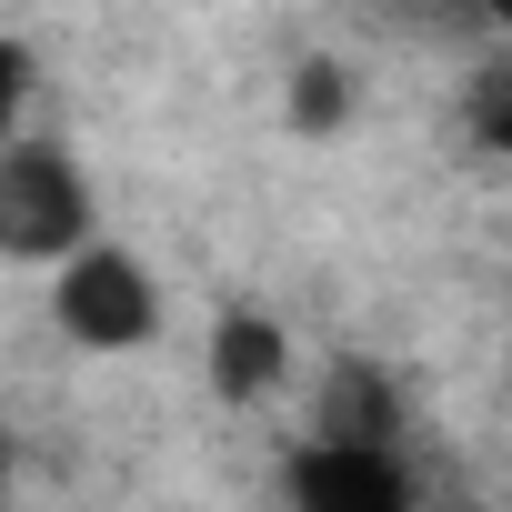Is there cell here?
Listing matches in <instances>:
<instances>
[{"label":"cell","mask_w":512,"mask_h":512,"mask_svg":"<svg viewBox=\"0 0 512 512\" xmlns=\"http://www.w3.org/2000/svg\"><path fill=\"white\" fill-rule=\"evenodd\" d=\"M312 432H332V442H392V392H382V372H372V362H342Z\"/></svg>","instance_id":"5b68a950"},{"label":"cell","mask_w":512,"mask_h":512,"mask_svg":"<svg viewBox=\"0 0 512 512\" xmlns=\"http://www.w3.org/2000/svg\"><path fill=\"white\" fill-rule=\"evenodd\" d=\"M282 372H292V342H282V322L272 312H221L211 322V392L221 402H262V392H282Z\"/></svg>","instance_id":"277c9868"},{"label":"cell","mask_w":512,"mask_h":512,"mask_svg":"<svg viewBox=\"0 0 512 512\" xmlns=\"http://www.w3.org/2000/svg\"><path fill=\"white\" fill-rule=\"evenodd\" d=\"M0 251L11 262H51V272L91 251V171L51 131H21L0 151Z\"/></svg>","instance_id":"6da1fadb"},{"label":"cell","mask_w":512,"mask_h":512,"mask_svg":"<svg viewBox=\"0 0 512 512\" xmlns=\"http://www.w3.org/2000/svg\"><path fill=\"white\" fill-rule=\"evenodd\" d=\"M472 121H482L492 151H512V61H492V81L472 91Z\"/></svg>","instance_id":"52a82bcc"},{"label":"cell","mask_w":512,"mask_h":512,"mask_svg":"<svg viewBox=\"0 0 512 512\" xmlns=\"http://www.w3.org/2000/svg\"><path fill=\"white\" fill-rule=\"evenodd\" d=\"M462 11H472V21H502V31H512V0H462Z\"/></svg>","instance_id":"ba28073f"},{"label":"cell","mask_w":512,"mask_h":512,"mask_svg":"<svg viewBox=\"0 0 512 512\" xmlns=\"http://www.w3.org/2000/svg\"><path fill=\"white\" fill-rule=\"evenodd\" d=\"M342 121H352V71H342L332 51L292 61V131H302V141H332Z\"/></svg>","instance_id":"8992f818"},{"label":"cell","mask_w":512,"mask_h":512,"mask_svg":"<svg viewBox=\"0 0 512 512\" xmlns=\"http://www.w3.org/2000/svg\"><path fill=\"white\" fill-rule=\"evenodd\" d=\"M51 322L81 352H141L151 322H161V292H151V272L121 241H91L81 262H61V282H51Z\"/></svg>","instance_id":"7a4b0ae2"},{"label":"cell","mask_w":512,"mask_h":512,"mask_svg":"<svg viewBox=\"0 0 512 512\" xmlns=\"http://www.w3.org/2000/svg\"><path fill=\"white\" fill-rule=\"evenodd\" d=\"M282 492H292V512H412L402 452L392 442H332V432H312L292 452Z\"/></svg>","instance_id":"3957f363"}]
</instances>
